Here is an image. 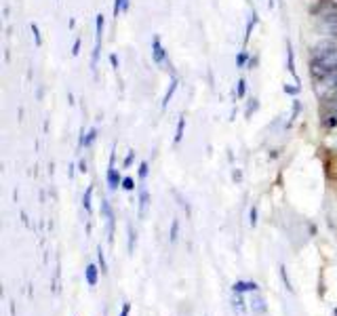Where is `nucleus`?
I'll list each match as a JSON object with an SVG mask.
<instances>
[{
	"mask_svg": "<svg viewBox=\"0 0 337 316\" xmlns=\"http://www.w3.org/2000/svg\"><path fill=\"white\" fill-rule=\"evenodd\" d=\"M333 72H337V47L325 53L322 57H312L310 74L314 76V80H322L325 76L333 74Z\"/></svg>",
	"mask_w": 337,
	"mask_h": 316,
	"instance_id": "obj_1",
	"label": "nucleus"
},
{
	"mask_svg": "<svg viewBox=\"0 0 337 316\" xmlns=\"http://www.w3.org/2000/svg\"><path fill=\"white\" fill-rule=\"evenodd\" d=\"M104 25H106V17L102 13L95 15V49L91 55V70H97V61H99V53H102V42H104Z\"/></svg>",
	"mask_w": 337,
	"mask_h": 316,
	"instance_id": "obj_2",
	"label": "nucleus"
},
{
	"mask_svg": "<svg viewBox=\"0 0 337 316\" xmlns=\"http://www.w3.org/2000/svg\"><path fill=\"white\" fill-rule=\"evenodd\" d=\"M152 61L156 66H168V59H166V51L160 42V36H154L152 38Z\"/></svg>",
	"mask_w": 337,
	"mask_h": 316,
	"instance_id": "obj_3",
	"label": "nucleus"
},
{
	"mask_svg": "<svg viewBox=\"0 0 337 316\" xmlns=\"http://www.w3.org/2000/svg\"><path fill=\"white\" fill-rule=\"evenodd\" d=\"M318 13H320V23H337V5H333L331 0L320 5Z\"/></svg>",
	"mask_w": 337,
	"mask_h": 316,
	"instance_id": "obj_4",
	"label": "nucleus"
},
{
	"mask_svg": "<svg viewBox=\"0 0 337 316\" xmlns=\"http://www.w3.org/2000/svg\"><path fill=\"white\" fill-rule=\"evenodd\" d=\"M102 213H104V217L108 219V238L112 242V240H114V211H112L108 200H102Z\"/></svg>",
	"mask_w": 337,
	"mask_h": 316,
	"instance_id": "obj_5",
	"label": "nucleus"
},
{
	"mask_svg": "<svg viewBox=\"0 0 337 316\" xmlns=\"http://www.w3.org/2000/svg\"><path fill=\"white\" fill-rule=\"evenodd\" d=\"M259 285L255 280H236L232 285V291L234 293H257Z\"/></svg>",
	"mask_w": 337,
	"mask_h": 316,
	"instance_id": "obj_6",
	"label": "nucleus"
},
{
	"mask_svg": "<svg viewBox=\"0 0 337 316\" xmlns=\"http://www.w3.org/2000/svg\"><path fill=\"white\" fill-rule=\"evenodd\" d=\"M249 308L253 314H265V310H268V306H265V299L257 293H253L251 301H249Z\"/></svg>",
	"mask_w": 337,
	"mask_h": 316,
	"instance_id": "obj_7",
	"label": "nucleus"
},
{
	"mask_svg": "<svg viewBox=\"0 0 337 316\" xmlns=\"http://www.w3.org/2000/svg\"><path fill=\"white\" fill-rule=\"evenodd\" d=\"M148 207H150V192L146 185H139V217H146Z\"/></svg>",
	"mask_w": 337,
	"mask_h": 316,
	"instance_id": "obj_8",
	"label": "nucleus"
},
{
	"mask_svg": "<svg viewBox=\"0 0 337 316\" xmlns=\"http://www.w3.org/2000/svg\"><path fill=\"white\" fill-rule=\"evenodd\" d=\"M287 70H289V74L295 78V82H299V76H297V72H295V53H293L291 40H287Z\"/></svg>",
	"mask_w": 337,
	"mask_h": 316,
	"instance_id": "obj_9",
	"label": "nucleus"
},
{
	"mask_svg": "<svg viewBox=\"0 0 337 316\" xmlns=\"http://www.w3.org/2000/svg\"><path fill=\"white\" fill-rule=\"evenodd\" d=\"M108 188H110V192H114L118 185H122V177H120V173L116 171V167H110L108 169Z\"/></svg>",
	"mask_w": 337,
	"mask_h": 316,
	"instance_id": "obj_10",
	"label": "nucleus"
},
{
	"mask_svg": "<svg viewBox=\"0 0 337 316\" xmlns=\"http://www.w3.org/2000/svg\"><path fill=\"white\" fill-rule=\"evenodd\" d=\"M99 266H95V264H89L87 270H84V278H87V285L89 287H95L97 280H99Z\"/></svg>",
	"mask_w": 337,
	"mask_h": 316,
	"instance_id": "obj_11",
	"label": "nucleus"
},
{
	"mask_svg": "<svg viewBox=\"0 0 337 316\" xmlns=\"http://www.w3.org/2000/svg\"><path fill=\"white\" fill-rule=\"evenodd\" d=\"M177 87H179V80H177V76H173V78H171V82H168V89L164 91V97H162V110H166V106H168V102L173 99V95H175Z\"/></svg>",
	"mask_w": 337,
	"mask_h": 316,
	"instance_id": "obj_12",
	"label": "nucleus"
},
{
	"mask_svg": "<svg viewBox=\"0 0 337 316\" xmlns=\"http://www.w3.org/2000/svg\"><path fill=\"white\" fill-rule=\"evenodd\" d=\"M232 310L238 316H245L247 314V301L243 299V293H234V297H232Z\"/></svg>",
	"mask_w": 337,
	"mask_h": 316,
	"instance_id": "obj_13",
	"label": "nucleus"
},
{
	"mask_svg": "<svg viewBox=\"0 0 337 316\" xmlns=\"http://www.w3.org/2000/svg\"><path fill=\"white\" fill-rule=\"evenodd\" d=\"M331 49H335V45L331 40H322V42H316L312 47V57H322L325 53H329Z\"/></svg>",
	"mask_w": 337,
	"mask_h": 316,
	"instance_id": "obj_14",
	"label": "nucleus"
},
{
	"mask_svg": "<svg viewBox=\"0 0 337 316\" xmlns=\"http://www.w3.org/2000/svg\"><path fill=\"white\" fill-rule=\"evenodd\" d=\"M320 122L325 129H335L337 127V110H327L325 116L320 118Z\"/></svg>",
	"mask_w": 337,
	"mask_h": 316,
	"instance_id": "obj_15",
	"label": "nucleus"
},
{
	"mask_svg": "<svg viewBox=\"0 0 337 316\" xmlns=\"http://www.w3.org/2000/svg\"><path fill=\"white\" fill-rule=\"evenodd\" d=\"M131 7V0H114V17L118 19L122 13H126Z\"/></svg>",
	"mask_w": 337,
	"mask_h": 316,
	"instance_id": "obj_16",
	"label": "nucleus"
},
{
	"mask_svg": "<svg viewBox=\"0 0 337 316\" xmlns=\"http://www.w3.org/2000/svg\"><path fill=\"white\" fill-rule=\"evenodd\" d=\"M184 131H186V116H179L177 120V129H175V146L177 143H181V139H184Z\"/></svg>",
	"mask_w": 337,
	"mask_h": 316,
	"instance_id": "obj_17",
	"label": "nucleus"
},
{
	"mask_svg": "<svg viewBox=\"0 0 337 316\" xmlns=\"http://www.w3.org/2000/svg\"><path fill=\"white\" fill-rule=\"evenodd\" d=\"M126 234H129V245H126V249H129V255H133L135 253V242H137V232L133 230L131 224L126 226Z\"/></svg>",
	"mask_w": 337,
	"mask_h": 316,
	"instance_id": "obj_18",
	"label": "nucleus"
},
{
	"mask_svg": "<svg viewBox=\"0 0 337 316\" xmlns=\"http://www.w3.org/2000/svg\"><path fill=\"white\" fill-rule=\"evenodd\" d=\"M177 238H179V219H173L171 222V230H168V242L175 245Z\"/></svg>",
	"mask_w": 337,
	"mask_h": 316,
	"instance_id": "obj_19",
	"label": "nucleus"
},
{
	"mask_svg": "<svg viewBox=\"0 0 337 316\" xmlns=\"http://www.w3.org/2000/svg\"><path fill=\"white\" fill-rule=\"evenodd\" d=\"M299 112H301V102H299V99H293V110H291V118H289L287 127H291V124H293L295 120H297Z\"/></svg>",
	"mask_w": 337,
	"mask_h": 316,
	"instance_id": "obj_20",
	"label": "nucleus"
},
{
	"mask_svg": "<svg viewBox=\"0 0 337 316\" xmlns=\"http://www.w3.org/2000/svg\"><path fill=\"white\" fill-rule=\"evenodd\" d=\"M91 200H93V185H89V188L84 190V196H82V207L87 213H91Z\"/></svg>",
	"mask_w": 337,
	"mask_h": 316,
	"instance_id": "obj_21",
	"label": "nucleus"
},
{
	"mask_svg": "<svg viewBox=\"0 0 337 316\" xmlns=\"http://www.w3.org/2000/svg\"><path fill=\"white\" fill-rule=\"evenodd\" d=\"M249 61H251V57H249L247 49H243L241 53L236 55V68H247V66H249Z\"/></svg>",
	"mask_w": 337,
	"mask_h": 316,
	"instance_id": "obj_22",
	"label": "nucleus"
},
{
	"mask_svg": "<svg viewBox=\"0 0 337 316\" xmlns=\"http://www.w3.org/2000/svg\"><path fill=\"white\" fill-rule=\"evenodd\" d=\"M97 139V129H89L87 133H84V143H82V148H91L93 146V141Z\"/></svg>",
	"mask_w": 337,
	"mask_h": 316,
	"instance_id": "obj_23",
	"label": "nucleus"
},
{
	"mask_svg": "<svg viewBox=\"0 0 337 316\" xmlns=\"http://www.w3.org/2000/svg\"><path fill=\"white\" fill-rule=\"evenodd\" d=\"M148 173H150V163H148V161H142V163H139V171H137L139 181H146V179H148Z\"/></svg>",
	"mask_w": 337,
	"mask_h": 316,
	"instance_id": "obj_24",
	"label": "nucleus"
},
{
	"mask_svg": "<svg viewBox=\"0 0 337 316\" xmlns=\"http://www.w3.org/2000/svg\"><path fill=\"white\" fill-rule=\"evenodd\" d=\"M97 264H99V270H102V274H108V264H106V253L104 249L99 247L97 249Z\"/></svg>",
	"mask_w": 337,
	"mask_h": 316,
	"instance_id": "obj_25",
	"label": "nucleus"
},
{
	"mask_svg": "<svg viewBox=\"0 0 337 316\" xmlns=\"http://www.w3.org/2000/svg\"><path fill=\"white\" fill-rule=\"evenodd\" d=\"M245 95H247V80L245 78H238V82H236V97L243 99Z\"/></svg>",
	"mask_w": 337,
	"mask_h": 316,
	"instance_id": "obj_26",
	"label": "nucleus"
},
{
	"mask_svg": "<svg viewBox=\"0 0 337 316\" xmlns=\"http://www.w3.org/2000/svg\"><path fill=\"white\" fill-rule=\"evenodd\" d=\"M280 276H283V282H285V287H287V291H289V293H293L291 278H289V274H287V268H285V266H280Z\"/></svg>",
	"mask_w": 337,
	"mask_h": 316,
	"instance_id": "obj_27",
	"label": "nucleus"
},
{
	"mask_svg": "<svg viewBox=\"0 0 337 316\" xmlns=\"http://www.w3.org/2000/svg\"><path fill=\"white\" fill-rule=\"evenodd\" d=\"M30 30H32V36H34V42H36V47H42V36H40V30H38V25L32 23L30 25Z\"/></svg>",
	"mask_w": 337,
	"mask_h": 316,
	"instance_id": "obj_28",
	"label": "nucleus"
},
{
	"mask_svg": "<svg viewBox=\"0 0 337 316\" xmlns=\"http://www.w3.org/2000/svg\"><path fill=\"white\" fill-rule=\"evenodd\" d=\"M249 224L255 228L257 226V205H253L251 209H249Z\"/></svg>",
	"mask_w": 337,
	"mask_h": 316,
	"instance_id": "obj_29",
	"label": "nucleus"
},
{
	"mask_svg": "<svg viewBox=\"0 0 337 316\" xmlns=\"http://www.w3.org/2000/svg\"><path fill=\"white\" fill-rule=\"evenodd\" d=\"M122 188L126 192H133L135 190V179L133 177H122Z\"/></svg>",
	"mask_w": 337,
	"mask_h": 316,
	"instance_id": "obj_30",
	"label": "nucleus"
},
{
	"mask_svg": "<svg viewBox=\"0 0 337 316\" xmlns=\"http://www.w3.org/2000/svg\"><path fill=\"white\" fill-rule=\"evenodd\" d=\"M322 27H325V30L329 32V36H337V23H322Z\"/></svg>",
	"mask_w": 337,
	"mask_h": 316,
	"instance_id": "obj_31",
	"label": "nucleus"
},
{
	"mask_svg": "<svg viewBox=\"0 0 337 316\" xmlns=\"http://www.w3.org/2000/svg\"><path fill=\"white\" fill-rule=\"evenodd\" d=\"M133 161H135V150H129V154H126V158H124L122 167H124V169H126V167H131V165H133Z\"/></svg>",
	"mask_w": 337,
	"mask_h": 316,
	"instance_id": "obj_32",
	"label": "nucleus"
},
{
	"mask_svg": "<svg viewBox=\"0 0 337 316\" xmlns=\"http://www.w3.org/2000/svg\"><path fill=\"white\" fill-rule=\"evenodd\" d=\"M283 91H285L287 95H297V93H299V84H295V87H291V84H285Z\"/></svg>",
	"mask_w": 337,
	"mask_h": 316,
	"instance_id": "obj_33",
	"label": "nucleus"
},
{
	"mask_svg": "<svg viewBox=\"0 0 337 316\" xmlns=\"http://www.w3.org/2000/svg\"><path fill=\"white\" fill-rule=\"evenodd\" d=\"M80 53V38L74 40V45H72V57H76Z\"/></svg>",
	"mask_w": 337,
	"mask_h": 316,
	"instance_id": "obj_34",
	"label": "nucleus"
},
{
	"mask_svg": "<svg viewBox=\"0 0 337 316\" xmlns=\"http://www.w3.org/2000/svg\"><path fill=\"white\" fill-rule=\"evenodd\" d=\"M110 64H112V68H114V70L118 72V57H116L114 53H112V55H110Z\"/></svg>",
	"mask_w": 337,
	"mask_h": 316,
	"instance_id": "obj_35",
	"label": "nucleus"
},
{
	"mask_svg": "<svg viewBox=\"0 0 337 316\" xmlns=\"http://www.w3.org/2000/svg\"><path fill=\"white\" fill-rule=\"evenodd\" d=\"M131 314V304H122V310H120V316H129Z\"/></svg>",
	"mask_w": 337,
	"mask_h": 316,
	"instance_id": "obj_36",
	"label": "nucleus"
},
{
	"mask_svg": "<svg viewBox=\"0 0 337 316\" xmlns=\"http://www.w3.org/2000/svg\"><path fill=\"white\" fill-rule=\"evenodd\" d=\"M78 171H80V173H87V161H84V158L78 163Z\"/></svg>",
	"mask_w": 337,
	"mask_h": 316,
	"instance_id": "obj_37",
	"label": "nucleus"
},
{
	"mask_svg": "<svg viewBox=\"0 0 337 316\" xmlns=\"http://www.w3.org/2000/svg\"><path fill=\"white\" fill-rule=\"evenodd\" d=\"M232 177H234V181H241V179H243V173H241V171H238V169H236V171H234V173H232Z\"/></svg>",
	"mask_w": 337,
	"mask_h": 316,
	"instance_id": "obj_38",
	"label": "nucleus"
},
{
	"mask_svg": "<svg viewBox=\"0 0 337 316\" xmlns=\"http://www.w3.org/2000/svg\"><path fill=\"white\" fill-rule=\"evenodd\" d=\"M265 5H268V9H274V0H265Z\"/></svg>",
	"mask_w": 337,
	"mask_h": 316,
	"instance_id": "obj_39",
	"label": "nucleus"
},
{
	"mask_svg": "<svg viewBox=\"0 0 337 316\" xmlns=\"http://www.w3.org/2000/svg\"><path fill=\"white\" fill-rule=\"evenodd\" d=\"M331 3H333V5H337V0H331Z\"/></svg>",
	"mask_w": 337,
	"mask_h": 316,
	"instance_id": "obj_40",
	"label": "nucleus"
},
{
	"mask_svg": "<svg viewBox=\"0 0 337 316\" xmlns=\"http://www.w3.org/2000/svg\"><path fill=\"white\" fill-rule=\"evenodd\" d=\"M335 316H337V308H335Z\"/></svg>",
	"mask_w": 337,
	"mask_h": 316,
	"instance_id": "obj_41",
	"label": "nucleus"
},
{
	"mask_svg": "<svg viewBox=\"0 0 337 316\" xmlns=\"http://www.w3.org/2000/svg\"><path fill=\"white\" fill-rule=\"evenodd\" d=\"M335 91H337V89H335Z\"/></svg>",
	"mask_w": 337,
	"mask_h": 316,
	"instance_id": "obj_42",
	"label": "nucleus"
}]
</instances>
